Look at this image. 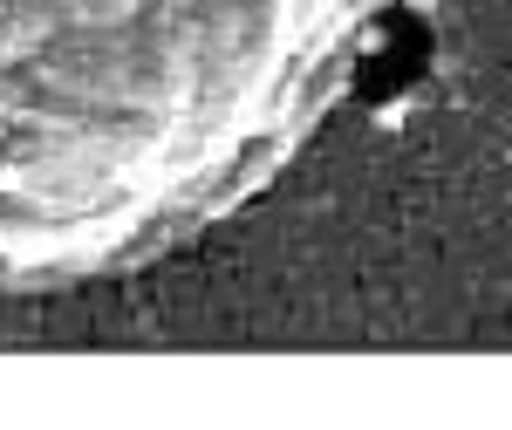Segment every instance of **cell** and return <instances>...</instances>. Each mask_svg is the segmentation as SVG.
Here are the masks:
<instances>
[{
	"mask_svg": "<svg viewBox=\"0 0 512 430\" xmlns=\"http://www.w3.org/2000/svg\"><path fill=\"white\" fill-rule=\"evenodd\" d=\"M424 55H431V35H424L417 21H390V28H383V48H376V62L362 69V89H369V96H396L403 82L424 69Z\"/></svg>",
	"mask_w": 512,
	"mask_h": 430,
	"instance_id": "6da1fadb",
	"label": "cell"
}]
</instances>
